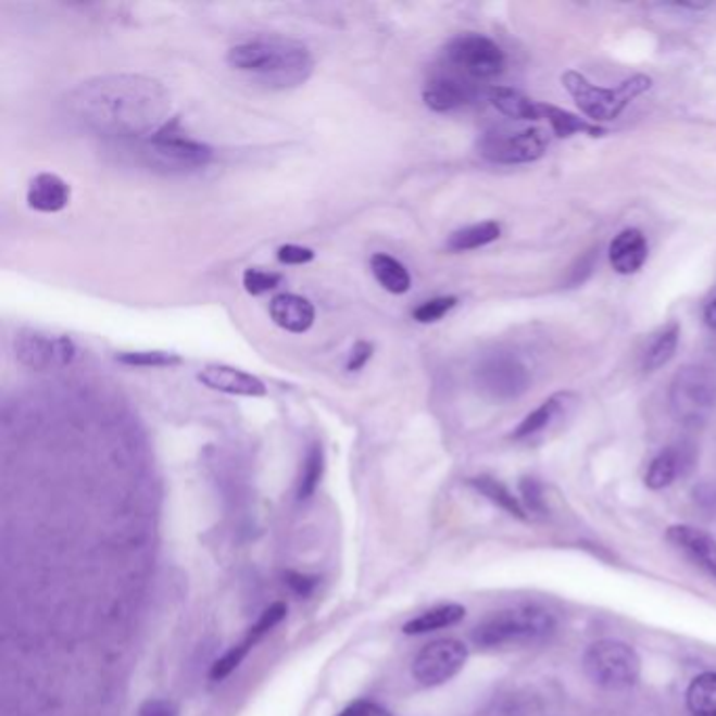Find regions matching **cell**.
<instances>
[{
	"mask_svg": "<svg viewBox=\"0 0 716 716\" xmlns=\"http://www.w3.org/2000/svg\"><path fill=\"white\" fill-rule=\"evenodd\" d=\"M80 123L108 137L148 139L166 125L171 99L164 87L146 76H103L83 83L72 95Z\"/></svg>",
	"mask_w": 716,
	"mask_h": 716,
	"instance_id": "1",
	"label": "cell"
},
{
	"mask_svg": "<svg viewBox=\"0 0 716 716\" xmlns=\"http://www.w3.org/2000/svg\"><path fill=\"white\" fill-rule=\"evenodd\" d=\"M229 67L249 74L267 89L286 91L305 85L312 78V51L286 36H254L227 51Z\"/></svg>",
	"mask_w": 716,
	"mask_h": 716,
	"instance_id": "2",
	"label": "cell"
},
{
	"mask_svg": "<svg viewBox=\"0 0 716 716\" xmlns=\"http://www.w3.org/2000/svg\"><path fill=\"white\" fill-rule=\"evenodd\" d=\"M555 628L557 623L549 610L524 605L504 610L477 624L470 639L481 650L526 648L547 641Z\"/></svg>",
	"mask_w": 716,
	"mask_h": 716,
	"instance_id": "3",
	"label": "cell"
},
{
	"mask_svg": "<svg viewBox=\"0 0 716 716\" xmlns=\"http://www.w3.org/2000/svg\"><path fill=\"white\" fill-rule=\"evenodd\" d=\"M561 83L574 97L580 112H585L594 123L616 121L637 97L648 93L654 85L650 76L637 74L626 78L616 89H605L594 87L580 72H565Z\"/></svg>",
	"mask_w": 716,
	"mask_h": 716,
	"instance_id": "4",
	"label": "cell"
},
{
	"mask_svg": "<svg viewBox=\"0 0 716 716\" xmlns=\"http://www.w3.org/2000/svg\"><path fill=\"white\" fill-rule=\"evenodd\" d=\"M582 668L592 683L607 691H626L641 679V657L624 641L601 639L582 655Z\"/></svg>",
	"mask_w": 716,
	"mask_h": 716,
	"instance_id": "5",
	"label": "cell"
},
{
	"mask_svg": "<svg viewBox=\"0 0 716 716\" xmlns=\"http://www.w3.org/2000/svg\"><path fill=\"white\" fill-rule=\"evenodd\" d=\"M670 414L683 427L704 425L716 410V376L704 366H686L675 374L668 393Z\"/></svg>",
	"mask_w": 716,
	"mask_h": 716,
	"instance_id": "6",
	"label": "cell"
},
{
	"mask_svg": "<svg viewBox=\"0 0 716 716\" xmlns=\"http://www.w3.org/2000/svg\"><path fill=\"white\" fill-rule=\"evenodd\" d=\"M143 152L154 164L168 171H196L213 160V148L187 137L179 118L168 121L143 141Z\"/></svg>",
	"mask_w": 716,
	"mask_h": 716,
	"instance_id": "7",
	"label": "cell"
},
{
	"mask_svg": "<svg viewBox=\"0 0 716 716\" xmlns=\"http://www.w3.org/2000/svg\"><path fill=\"white\" fill-rule=\"evenodd\" d=\"M549 137L542 128H494L479 139V154L494 164H528L547 154Z\"/></svg>",
	"mask_w": 716,
	"mask_h": 716,
	"instance_id": "8",
	"label": "cell"
},
{
	"mask_svg": "<svg viewBox=\"0 0 716 716\" xmlns=\"http://www.w3.org/2000/svg\"><path fill=\"white\" fill-rule=\"evenodd\" d=\"M445 60L473 80L497 78L504 70V53L499 45L475 32H465L452 38L445 47Z\"/></svg>",
	"mask_w": 716,
	"mask_h": 716,
	"instance_id": "9",
	"label": "cell"
},
{
	"mask_svg": "<svg viewBox=\"0 0 716 716\" xmlns=\"http://www.w3.org/2000/svg\"><path fill=\"white\" fill-rule=\"evenodd\" d=\"M477 387L497 402H511L522 398L530 389V373L528 366L511 355V353H494L479 362L475 370Z\"/></svg>",
	"mask_w": 716,
	"mask_h": 716,
	"instance_id": "10",
	"label": "cell"
},
{
	"mask_svg": "<svg viewBox=\"0 0 716 716\" xmlns=\"http://www.w3.org/2000/svg\"><path fill=\"white\" fill-rule=\"evenodd\" d=\"M467 657L465 643L456 639H439L416 654L412 662V677L418 686H443L465 668Z\"/></svg>",
	"mask_w": 716,
	"mask_h": 716,
	"instance_id": "11",
	"label": "cell"
},
{
	"mask_svg": "<svg viewBox=\"0 0 716 716\" xmlns=\"http://www.w3.org/2000/svg\"><path fill=\"white\" fill-rule=\"evenodd\" d=\"M13 349L17 362L34 373L70 366L76 357V344L70 337L45 335L40 330H22Z\"/></svg>",
	"mask_w": 716,
	"mask_h": 716,
	"instance_id": "12",
	"label": "cell"
},
{
	"mask_svg": "<svg viewBox=\"0 0 716 716\" xmlns=\"http://www.w3.org/2000/svg\"><path fill=\"white\" fill-rule=\"evenodd\" d=\"M286 612H288V607L284 603H280V601L274 603V605H269L259 616V620L254 623V626H250L247 637L238 645H234L223 657H218L217 662L213 664L211 679L213 681H223L225 677H229L244 662V657L250 654V650H254V645L286 618Z\"/></svg>",
	"mask_w": 716,
	"mask_h": 716,
	"instance_id": "13",
	"label": "cell"
},
{
	"mask_svg": "<svg viewBox=\"0 0 716 716\" xmlns=\"http://www.w3.org/2000/svg\"><path fill=\"white\" fill-rule=\"evenodd\" d=\"M666 540L716 582V540L708 531L679 524L668 528Z\"/></svg>",
	"mask_w": 716,
	"mask_h": 716,
	"instance_id": "14",
	"label": "cell"
},
{
	"mask_svg": "<svg viewBox=\"0 0 716 716\" xmlns=\"http://www.w3.org/2000/svg\"><path fill=\"white\" fill-rule=\"evenodd\" d=\"M198 380L204 387L218 391V393H227V395H242V398H265L267 395V387L261 378H256L254 374L244 373L240 368L225 366V364L204 366L198 373Z\"/></svg>",
	"mask_w": 716,
	"mask_h": 716,
	"instance_id": "15",
	"label": "cell"
},
{
	"mask_svg": "<svg viewBox=\"0 0 716 716\" xmlns=\"http://www.w3.org/2000/svg\"><path fill=\"white\" fill-rule=\"evenodd\" d=\"M475 97H477V87L470 85L467 78H459V76H437L423 89L425 105L439 114L461 110L473 103Z\"/></svg>",
	"mask_w": 716,
	"mask_h": 716,
	"instance_id": "16",
	"label": "cell"
},
{
	"mask_svg": "<svg viewBox=\"0 0 716 716\" xmlns=\"http://www.w3.org/2000/svg\"><path fill=\"white\" fill-rule=\"evenodd\" d=\"M70 198H72V189L60 175L53 173H40L32 177L26 191V202L32 211L45 215L62 213L70 204Z\"/></svg>",
	"mask_w": 716,
	"mask_h": 716,
	"instance_id": "17",
	"label": "cell"
},
{
	"mask_svg": "<svg viewBox=\"0 0 716 716\" xmlns=\"http://www.w3.org/2000/svg\"><path fill=\"white\" fill-rule=\"evenodd\" d=\"M269 315L281 330L292 332V335H303V332L312 330L313 322H315V307H313L312 301L305 297L284 292L272 299Z\"/></svg>",
	"mask_w": 716,
	"mask_h": 716,
	"instance_id": "18",
	"label": "cell"
},
{
	"mask_svg": "<svg viewBox=\"0 0 716 716\" xmlns=\"http://www.w3.org/2000/svg\"><path fill=\"white\" fill-rule=\"evenodd\" d=\"M648 261V238L641 229H624L610 244V263L620 276L637 274Z\"/></svg>",
	"mask_w": 716,
	"mask_h": 716,
	"instance_id": "19",
	"label": "cell"
},
{
	"mask_svg": "<svg viewBox=\"0 0 716 716\" xmlns=\"http://www.w3.org/2000/svg\"><path fill=\"white\" fill-rule=\"evenodd\" d=\"M576 404V395L569 393V391H563V393H555L551 395L547 402L538 405L533 412H530L522 423L519 427L511 434L513 439H530V437L538 436L542 434L544 429H549L557 418H561L571 405Z\"/></svg>",
	"mask_w": 716,
	"mask_h": 716,
	"instance_id": "20",
	"label": "cell"
},
{
	"mask_svg": "<svg viewBox=\"0 0 716 716\" xmlns=\"http://www.w3.org/2000/svg\"><path fill=\"white\" fill-rule=\"evenodd\" d=\"M488 101L504 114L506 118L513 121H538L542 116V110L538 103H533L530 97H526L515 89L508 87H490L488 91Z\"/></svg>",
	"mask_w": 716,
	"mask_h": 716,
	"instance_id": "21",
	"label": "cell"
},
{
	"mask_svg": "<svg viewBox=\"0 0 716 716\" xmlns=\"http://www.w3.org/2000/svg\"><path fill=\"white\" fill-rule=\"evenodd\" d=\"M679 339H681L679 322H670L662 330H657L643 351V370L655 373L662 366H666L677 353Z\"/></svg>",
	"mask_w": 716,
	"mask_h": 716,
	"instance_id": "22",
	"label": "cell"
},
{
	"mask_svg": "<svg viewBox=\"0 0 716 716\" xmlns=\"http://www.w3.org/2000/svg\"><path fill=\"white\" fill-rule=\"evenodd\" d=\"M467 610L461 603H443L423 612L420 616L404 624L405 635H427L441 628H450L465 618Z\"/></svg>",
	"mask_w": 716,
	"mask_h": 716,
	"instance_id": "23",
	"label": "cell"
},
{
	"mask_svg": "<svg viewBox=\"0 0 716 716\" xmlns=\"http://www.w3.org/2000/svg\"><path fill=\"white\" fill-rule=\"evenodd\" d=\"M370 269L376 281L391 294H405L412 286V276L395 256L387 252H376L370 259Z\"/></svg>",
	"mask_w": 716,
	"mask_h": 716,
	"instance_id": "24",
	"label": "cell"
},
{
	"mask_svg": "<svg viewBox=\"0 0 716 716\" xmlns=\"http://www.w3.org/2000/svg\"><path fill=\"white\" fill-rule=\"evenodd\" d=\"M686 467V454L679 448H666L662 450L652 465L645 473V486L650 490H664L670 483H675V479L681 475V470Z\"/></svg>",
	"mask_w": 716,
	"mask_h": 716,
	"instance_id": "25",
	"label": "cell"
},
{
	"mask_svg": "<svg viewBox=\"0 0 716 716\" xmlns=\"http://www.w3.org/2000/svg\"><path fill=\"white\" fill-rule=\"evenodd\" d=\"M481 497H486V499L490 500V502H494L499 508H502L504 513H508V515H513V517H517V519H528V511H526V506L519 502V499L517 497H513V492L504 486V483H500L499 479H494V477H488V475H481V477H473L470 481H468Z\"/></svg>",
	"mask_w": 716,
	"mask_h": 716,
	"instance_id": "26",
	"label": "cell"
},
{
	"mask_svg": "<svg viewBox=\"0 0 716 716\" xmlns=\"http://www.w3.org/2000/svg\"><path fill=\"white\" fill-rule=\"evenodd\" d=\"M500 225L497 221H483V223H475L463 227L459 231H454L448 238V249L452 252H467V250L481 249L488 247L492 242H497L500 238Z\"/></svg>",
	"mask_w": 716,
	"mask_h": 716,
	"instance_id": "27",
	"label": "cell"
},
{
	"mask_svg": "<svg viewBox=\"0 0 716 716\" xmlns=\"http://www.w3.org/2000/svg\"><path fill=\"white\" fill-rule=\"evenodd\" d=\"M687 711L691 716H716V673L698 675L689 683Z\"/></svg>",
	"mask_w": 716,
	"mask_h": 716,
	"instance_id": "28",
	"label": "cell"
},
{
	"mask_svg": "<svg viewBox=\"0 0 716 716\" xmlns=\"http://www.w3.org/2000/svg\"><path fill=\"white\" fill-rule=\"evenodd\" d=\"M540 110H542V116L549 121V125H551L557 137H571V135H578V133H587L591 137H601L605 133L601 126L591 125V123L578 118L576 114L565 112V110L555 108V105H540Z\"/></svg>",
	"mask_w": 716,
	"mask_h": 716,
	"instance_id": "29",
	"label": "cell"
},
{
	"mask_svg": "<svg viewBox=\"0 0 716 716\" xmlns=\"http://www.w3.org/2000/svg\"><path fill=\"white\" fill-rule=\"evenodd\" d=\"M322 475H324V454H322V445L319 443H312V448L307 450L305 454V461H303V467H301V475H299V481H297V499L310 500L319 481H322Z\"/></svg>",
	"mask_w": 716,
	"mask_h": 716,
	"instance_id": "30",
	"label": "cell"
},
{
	"mask_svg": "<svg viewBox=\"0 0 716 716\" xmlns=\"http://www.w3.org/2000/svg\"><path fill=\"white\" fill-rule=\"evenodd\" d=\"M116 362L133 368H173L184 360L171 351H121Z\"/></svg>",
	"mask_w": 716,
	"mask_h": 716,
	"instance_id": "31",
	"label": "cell"
},
{
	"mask_svg": "<svg viewBox=\"0 0 716 716\" xmlns=\"http://www.w3.org/2000/svg\"><path fill=\"white\" fill-rule=\"evenodd\" d=\"M456 303H459L456 297H437V299L425 301L423 305H418L412 312V317L418 324H436L441 317H445L448 313L452 312L456 307Z\"/></svg>",
	"mask_w": 716,
	"mask_h": 716,
	"instance_id": "32",
	"label": "cell"
},
{
	"mask_svg": "<svg viewBox=\"0 0 716 716\" xmlns=\"http://www.w3.org/2000/svg\"><path fill=\"white\" fill-rule=\"evenodd\" d=\"M280 281V274L265 272V269H259V267H250V269L244 272V276H242V284H244L247 292H249V294H254V297L265 294V292L278 288Z\"/></svg>",
	"mask_w": 716,
	"mask_h": 716,
	"instance_id": "33",
	"label": "cell"
},
{
	"mask_svg": "<svg viewBox=\"0 0 716 716\" xmlns=\"http://www.w3.org/2000/svg\"><path fill=\"white\" fill-rule=\"evenodd\" d=\"M315 259V252L305 247H297V244H286L278 250V261L284 265H307Z\"/></svg>",
	"mask_w": 716,
	"mask_h": 716,
	"instance_id": "34",
	"label": "cell"
},
{
	"mask_svg": "<svg viewBox=\"0 0 716 716\" xmlns=\"http://www.w3.org/2000/svg\"><path fill=\"white\" fill-rule=\"evenodd\" d=\"M522 494H524V502L526 508H530L531 513H538L544 508V499H542V486L533 479V477H524L522 479Z\"/></svg>",
	"mask_w": 716,
	"mask_h": 716,
	"instance_id": "35",
	"label": "cell"
},
{
	"mask_svg": "<svg viewBox=\"0 0 716 716\" xmlns=\"http://www.w3.org/2000/svg\"><path fill=\"white\" fill-rule=\"evenodd\" d=\"M288 589L294 592L297 596H310L313 589L317 587V578L315 576H307V574H299V571H286L284 576Z\"/></svg>",
	"mask_w": 716,
	"mask_h": 716,
	"instance_id": "36",
	"label": "cell"
},
{
	"mask_svg": "<svg viewBox=\"0 0 716 716\" xmlns=\"http://www.w3.org/2000/svg\"><path fill=\"white\" fill-rule=\"evenodd\" d=\"M373 343H368V341H357V343L353 344L351 355H349V360H347V370H349V373H357V370H362V368L373 360Z\"/></svg>",
	"mask_w": 716,
	"mask_h": 716,
	"instance_id": "37",
	"label": "cell"
},
{
	"mask_svg": "<svg viewBox=\"0 0 716 716\" xmlns=\"http://www.w3.org/2000/svg\"><path fill=\"white\" fill-rule=\"evenodd\" d=\"M137 716H179V708L171 700H148L141 704Z\"/></svg>",
	"mask_w": 716,
	"mask_h": 716,
	"instance_id": "38",
	"label": "cell"
},
{
	"mask_svg": "<svg viewBox=\"0 0 716 716\" xmlns=\"http://www.w3.org/2000/svg\"><path fill=\"white\" fill-rule=\"evenodd\" d=\"M337 716H391L387 708H382L380 704L370 702V700H357L353 704H349L341 715Z\"/></svg>",
	"mask_w": 716,
	"mask_h": 716,
	"instance_id": "39",
	"label": "cell"
},
{
	"mask_svg": "<svg viewBox=\"0 0 716 716\" xmlns=\"http://www.w3.org/2000/svg\"><path fill=\"white\" fill-rule=\"evenodd\" d=\"M704 319H706V324L713 328V330H716V297L706 305V310H704Z\"/></svg>",
	"mask_w": 716,
	"mask_h": 716,
	"instance_id": "40",
	"label": "cell"
}]
</instances>
